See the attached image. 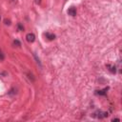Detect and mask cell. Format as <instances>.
Instances as JSON below:
<instances>
[{"mask_svg": "<svg viewBox=\"0 0 122 122\" xmlns=\"http://www.w3.org/2000/svg\"><path fill=\"white\" fill-rule=\"evenodd\" d=\"M26 39H27L28 42L32 43V42L35 40V35H34L33 33H28V34L26 35Z\"/></svg>", "mask_w": 122, "mask_h": 122, "instance_id": "6da1fadb", "label": "cell"}, {"mask_svg": "<svg viewBox=\"0 0 122 122\" xmlns=\"http://www.w3.org/2000/svg\"><path fill=\"white\" fill-rule=\"evenodd\" d=\"M68 14L71 16H75L76 15V9L75 7H71L68 10Z\"/></svg>", "mask_w": 122, "mask_h": 122, "instance_id": "7a4b0ae2", "label": "cell"}, {"mask_svg": "<svg viewBox=\"0 0 122 122\" xmlns=\"http://www.w3.org/2000/svg\"><path fill=\"white\" fill-rule=\"evenodd\" d=\"M45 36L49 39V40H54L55 38V35L53 34V33H50V32H46L45 33Z\"/></svg>", "mask_w": 122, "mask_h": 122, "instance_id": "3957f363", "label": "cell"}, {"mask_svg": "<svg viewBox=\"0 0 122 122\" xmlns=\"http://www.w3.org/2000/svg\"><path fill=\"white\" fill-rule=\"evenodd\" d=\"M108 90H109V88L107 87V88H105L104 90H102V91H99V92L97 93H98V94H100V95H104V94L106 93V92H107Z\"/></svg>", "mask_w": 122, "mask_h": 122, "instance_id": "277c9868", "label": "cell"}, {"mask_svg": "<svg viewBox=\"0 0 122 122\" xmlns=\"http://www.w3.org/2000/svg\"><path fill=\"white\" fill-rule=\"evenodd\" d=\"M4 54L2 53V51L1 50H0V60H4Z\"/></svg>", "mask_w": 122, "mask_h": 122, "instance_id": "5b68a950", "label": "cell"}, {"mask_svg": "<svg viewBox=\"0 0 122 122\" xmlns=\"http://www.w3.org/2000/svg\"><path fill=\"white\" fill-rule=\"evenodd\" d=\"M14 45H16V46H18V47H19V46H21V43H20L18 40H14Z\"/></svg>", "mask_w": 122, "mask_h": 122, "instance_id": "8992f818", "label": "cell"}, {"mask_svg": "<svg viewBox=\"0 0 122 122\" xmlns=\"http://www.w3.org/2000/svg\"><path fill=\"white\" fill-rule=\"evenodd\" d=\"M33 56H34V58H35V60H36V62H37V63L41 66V63H40V61H39V58H37V56H36L35 54H33Z\"/></svg>", "mask_w": 122, "mask_h": 122, "instance_id": "52a82bcc", "label": "cell"}, {"mask_svg": "<svg viewBox=\"0 0 122 122\" xmlns=\"http://www.w3.org/2000/svg\"><path fill=\"white\" fill-rule=\"evenodd\" d=\"M5 24L6 25H11V21L8 20V19H5Z\"/></svg>", "mask_w": 122, "mask_h": 122, "instance_id": "ba28073f", "label": "cell"}, {"mask_svg": "<svg viewBox=\"0 0 122 122\" xmlns=\"http://www.w3.org/2000/svg\"><path fill=\"white\" fill-rule=\"evenodd\" d=\"M35 3L37 4V5H39L41 3V0H35Z\"/></svg>", "mask_w": 122, "mask_h": 122, "instance_id": "9c48e42d", "label": "cell"}, {"mask_svg": "<svg viewBox=\"0 0 122 122\" xmlns=\"http://www.w3.org/2000/svg\"><path fill=\"white\" fill-rule=\"evenodd\" d=\"M112 121H120V119L119 118H114Z\"/></svg>", "mask_w": 122, "mask_h": 122, "instance_id": "30bf717a", "label": "cell"}, {"mask_svg": "<svg viewBox=\"0 0 122 122\" xmlns=\"http://www.w3.org/2000/svg\"><path fill=\"white\" fill-rule=\"evenodd\" d=\"M0 21H1V15H0Z\"/></svg>", "mask_w": 122, "mask_h": 122, "instance_id": "8fae6325", "label": "cell"}, {"mask_svg": "<svg viewBox=\"0 0 122 122\" xmlns=\"http://www.w3.org/2000/svg\"><path fill=\"white\" fill-rule=\"evenodd\" d=\"M64 1H66V0H64Z\"/></svg>", "mask_w": 122, "mask_h": 122, "instance_id": "7c38bea8", "label": "cell"}]
</instances>
